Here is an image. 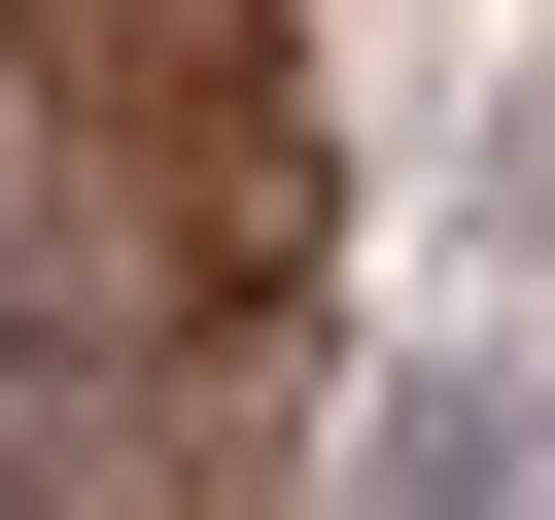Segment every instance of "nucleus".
Returning a JSON list of instances; mask_svg holds the SVG:
<instances>
[{
	"mask_svg": "<svg viewBox=\"0 0 555 520\" xmlns=\"http://www.w3.org/2000/svg\"><path fill=\"white\" fill-rule=\"evenodd\" d=\"M347 520H555V381H520V347H416V381L347 416Z\"/></svg>",
	"mask_w": 555,
	"mask_h": 520,
	"instance_id": "nucleus-1",
	"label": "nucleus"
},
{
	"mask_svg": "<svg viewBox=\"0 0 555 520\" xmlns=\"http://www.w3.org/2000/svg\"><path fill=\"white\" fill-rule=\"evenodd\" d=\"M520 243H555V69H520Z\"/></svg>",
	"mask_w": 555,
	"mask_h": 520,
	"instance_id": "nucleus-2",
	"label": "nucleus"
}]
</instances>
